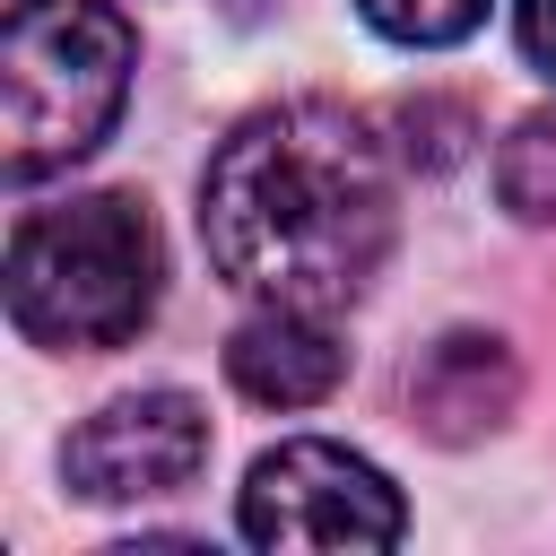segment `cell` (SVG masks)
<instances>
[{
    "label": "cell",
    "instance_id": "1",
    "mask_svg": "<svg viewBox=\"0 0 556 556\" xmlns=\"http://www.w3.org/2000/svg\"><path fill=\"white\" fill-rule=\"evenodd\" d=\"M400 235V191L374 122L339 96L243 113L200 174V243L252 304L348 313Z\"/></svg>",
    "mask_w": 556,
    "mask_h": 556
},
{
    "label": "cell",
    "instance_id": "2",
    "mask_svg": "<svg viewBox=\"0 0 556 556\" xmlns=\"http://www.w3.org/2000/svg\"><path fill=\"white\" fill-rule=\"evenodd\" d=\"M165 295V243L148 200L78 191L9 226V321L52 356H104L148 330Z\"/></svg>",
    "mask_w": 556,
    "mask_h": 556
},
{
    "label": "cell",
    "instance_id": "3",
    "mask_svg": "<svg viewBox=\"0 0 556 556\" xmlns=\"http://www.w3.org/2000/svg\"><path fill=\"white\" fill-rule=\"evenodd\" d=\"M139 26L113 0H9L0 35V165L43 182L78 165L130 104Z\"/></svg>",
    "mask_w": 556,
    "mask_h": 556
},
{
    "label": "cell",
    "instance_id": "4",
    "mask_svg": "<svg viewBox=\"0 0 556 556\" xmlns=\"http://www.w3.org/2000/svg\"><path fill=\"white\" fill-rule=\"evenodd\" d=\"M235 521L252 547H391L408 530L400 486L330 434H295V443L261 452Z\"/></svg>",
    "mask_w": 556,
    "mask_h": 556
},
{
    "label": "cell",
    "instance_id": "5",
    "mask_svg": "<svg viewBox=\"0 0 556 556\" xmlns=\"http://www.w3.org/2000/svg\"><path fill=\"white\" fill-rule=\"evenodd\" d=\"M200 469H208V408L191 391H122L61 443V478L87 504H156L182 495Z\"/></svg>",
    "mask_w": 556,
    "mask_h": 556
},
{
    "label": "cell",
    "instance_id": "6",
    "mask_svg": "<svg viewBox=\"0 0 556 556\" xmlns=\"http://www.w3.org/2000/svg\"><path fill=\"white\" fill-rule=\"evenodd\" d=\"M521 400V365L504 339L486 330H443L417 365H408V417L434 434V443H478L513 417Z\"/></svg>",
    "mask_w": 556,
    "mask_h": 556
},
{
    "label": "cell",
    "instance_id": "7",
    "mask_svg": "<svg viewBox=\"0 0 556 556\" xmlns=\"http://www.w3.org/2000/svg\"><path fill=\"white\" fill-rule=\"evenodd\" d=\"M348 374V348L330 330V313H295V304H261L235 339H226V382L261 408H313L330 400Z\"/></svg>",
    "mask_w": 556,
    "mask_h": 556
},
{
    "label": "cell",
    "instance_id": "8",
    "mask_svg": "<svg viewBox=\"0 0 556 556\" xmlns=\"http://www.w3.org/2000/svg\"><path fill=\"white\" fill-rule=\"evenodd\" d=\"M495 191L521 226H556V113H521L495 148Z\"/></svg>",
    "mask_w": 556,
    "mask_h": 556
},
{
    "label": "cell",
    "instance_id": "9",
    "mask_svg": "<svg viewBox=\"0 0 556 556\" xmlns=\"http://www.w3.org/2000/svg\"><path fill=\"white\" fill-rule=\"evenodd\" d=\"M486 9L495 0H356V17L374 35H391V43H408V52H443V43L478 35Z\"/></svg>",
    "mask_w": 556,
    "mask_h": 556
},
{
    "label": "cell",
    "instance_id": "10",
    "mask_svg": "<svg viewBox=\"0 0 556 556\" xmlns=\"http://www.w3.org/2000/svg\"><path fill=\"white\" fill-rule=\"evenodd\" d=\"M400 130H408V156L434 174V165H452V156H460L469 113H460V104H443V96H417V104H400Z\"/></svg>",
    "mask_w": 556,
    "mask_h": 556
},
{
    "label": "cell",
    "instance_id": "11",
    "mask_svg": "<svg viewBox=\"0 0 556 556\" xmlns=\"http://www.w3.org/2000/svg\"><path fill=\"white\" fill-rule=\"evenodd\" d=\"M513 35H521V61L556 78V0H513Z\"/></svg>",
    "mask_w": 556,
    "mask_h": 556
},
{
    "label": "cell",
    "instance_id": "12",
    "mask_svg": "<svg viewBox=\"0 0 556 556\" xmlns=\"http://www.w3.org/2000/svg\"><path fill=\"white\" fill-rule=\"evenodd\" d=\"M226 9H261V0H226Z\"/></svg>",
    "mask_w": 556,
    "mask_h": 556
}]
</instances>
